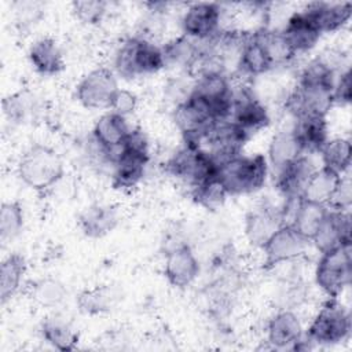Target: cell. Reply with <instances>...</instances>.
<instances>
[{
	"mask_svg": "<svg viewBox=\"0 0 352 352\" xmlns=\"http://www.w3.org/2000/svg\"><path fill=\"white\" fill-rule=\"evenodd\" d=\"M268 162L263 154L235 155L219 164L217 177L228 195L258 191L267 179Z\"/></svg>",
	"mask_w": 352,
	"mask_h": 352,
	"instance_id": "6da1fadb",
	"label": "cell"
},
{
	"mask_svg": "<svg viewBox=\"0 0 352 352\" xmlns=\"http://www.w3.org/2000/svg\"><path fill=\"white\" fill-rule=\"evenodd\" d=\"M150 160L148 142L140 129H131L113 161L111 186L116 190H131L144 176Z\"/></svg>",
	"mask_w": 352,
	"mask_h": 352,
	"instance_id": "7a4b0ae2",
	"label": "cell"
},
{
	"mask_svg": "<svg viewBox=\"0 0 352 352\" xmlns=\"http://www.w3.org/2000/svg\"><path fill=\"white\" fill-rule=\"evenodd\" d=\"M65 173L60 155L45 144H33L19 160L18 176L22 183L36 191L56 184Z\"/></svg>",
	"mask_w": 352,
	"mask_h": 352,
	"instance_id": "3957f363",
	"label": "cell"
},
{
	"mask_svg": "<svg viewBox=\"0 0 352 352\" xmlns=\"http://www.w3.org/2000/svg\"><path fill=\"white\" fill-rule=\"evenodd\" d=\"M165 67L161 47L142 36L125 40L114 58V69L124 78H135L160 72Z\"/></svg>",
	"mask_w": 352,
	"mask_h": 352,
	"instance_id": "277c9868",
	"label": "cell"
},
{
	"mask_svg": "<svg viewBox=\"0 0 352 352\" xmlns=\"http://www.w3.org/2000/svg\"><path fill=\"white\" fill-rule=\"evenodd\" d=\"M166 170L191 188L217 176L219 164L201 144L184 143L166 162Z\"/></svg>",
	"mask_w": 352,
	"mask_h": 352,
	"instance_id": "5b68a950",
	"label": "cell"
},
{
	"mask_svg": "<svg viewBox=\"0 0 352 352\" xmlns=\"http://www.w3.org/2000/svg\"><path fill=\"white\" fill-rule=\"evenodd\" d=\"M351 334V314L337 298L329 297L311 322L307 338L320 345H334Z\"/></svg>",
	"mask_w": 352,
	"mask_h": 352,
	"instance_id": "8992f818",
	"label": "cell"
},
{
	"mask_svg": "<svg viewBox=\"0 0 352 352\" xmlns=\"http://www.w3.org/2000/svg\"><path fill=\"white\" fill-rule=\"evenodd\" d=\"M352 279L351 243L340 245L322 253L315 270L316 285L333 298H337Z\"/></svg>",
	"mask_w": 352,
	"mask_h": 352,
	"instance_id": "52a82bcc",
	"label": "cell"
},
{
	"mask_svg": "<svg viewBox=\"0 0 352 352\" xmlns=\"http://www.w3.org/2000/svg\"><path fill=\"white\" fill-rule=\"evenodd\" d=\"M173 120L184 138V143L194 144H201L212 128L220 122L212 109L191 94L187 99L176 104Z\"/></svg>",
	"mask_w": 352,
	"mask_h": 352,
	"instance_id": "ba28073f",
	"label": "cell"
},
{
	"mask_svg": "<svg viewBox=\"0 0 352 352\" xmlns=\"http://www.w3.org/2000/svg\"><path fill=\"white\" fill-rule=\"evenodd\" d=\"M118 89L113 70L109 67H96L80 80L76 87V98L87 109L107 110L111 109Z\"/></svg>",
	"mask_w": 352,
	"mask_h": 352,
	"instance_id": "9c48e42d",
	"label": "cell"
},
{
	"mask_svg": "<svg viewBox=\"0 0 352 352\" xmlns=\"http://www.w3.org/2000/svg\"><path fill=\"white\" fill-rule=\"evenodd\" d=\"M191 95L204 100L219 121L230 120L232 109V88L223 72L201 73L191 87Z\"/></svg>",
	"mask_w": 352,
	"mask_h": 352,
	"instance_id": "30bf717a",
	"label": "cell"
},
{
	"mask_svg": "<svg viewBox=\"0 0 352 352\" xmlns=\"http://www.w3.org/2000/svg\"><path fill=\"white\" fill-rule=\"evenodd\" d=\"M309 241L304 238L290 223L282 224L261 248L265 254V265L275 267L282 263L292 261L309 246Z\"/></svg>",
	"mask_w": 352,
	"mask_h": 352,
	"instance_id": "8fae6325",
	"label": "cell"
},
{
	"mask_svg": "<svg viewBox=\"0 0 352 352\" xmlns=\"http://www.w3.org/2000/svg\"><path fill=\"white\" fill-rule=\"evenodd\" d=\"M230 120L242 128L248 135H253L270 124V114L265 106L248 88L232 89V109Z\"/></svg>",
	"mask_w": 352,
	"mask_h": 352,
	"instance_id": "7c38bea8",
	"label": "cell"
},
{
	"mask_svg": "<svg viewBox=\"0 0 352 352\" xmlns=\"http://www.w3.org/2000/svg\"><path fill=\"white\" fill-rule=\"evenodd\" d=\"M221 7L217 3H194L191 4L182 18V28L184 36L206 41L220 32Z\"/></svg>",
	"mask_w": 352,
	"mask_h": 352,
	"instance_id": "4fadbf2b",
	"label": "cell"
},
{
	"mask_svg": "<svg viewBox=\"0 0 352 352\" xmlns=\"http://www.w3.org/2000/svg\"><path fill=\"white\" fill-rule=\"evenodd\" d=\"M249 139L250 135H248L242 128H239L231 120H226L217 122L204 142H206L209 146L208 153L216 160L217 164H221L235 155L242 154V148Z\"/></svg>",
	"mask_w": 352,
	"mask_h": 352,
	"instance_id": "5bb4252c",
	"label": "cell"
},
{
	"mask_svg": "<svg viewBox=\"0 0 352 352\" xmlns=\"http://www.w3.org/2000/svg\"><path fill=\"white\" fill-rule=\"evenodd\" d=\"M331 89L298 84L286 98V110L294 117L327 116L333 107Z\"/></svg>",
	"mask_w": 352,
	"mask_h": 352,
	"instance_id": "9a60e30c",
	"label": "cell"
},
{
	"mask_svg": "<svg viewBox=\"0 0 352 352\" xmlns=\"http://www.w3.org/2000/svg\"><path fill=\"white\" fill-rule=\"evenodd\" d=\"M129 132L131 129L126 124L125 117L110 110L100 116L99 120L95 122L92 129V138L113 164L120 147L125 142Z\"/></svg>",
	"mask_w": 352,
	"mask_h": 352,
	"instance_id": "2e32d148",
	"label": "cell"
},
{
	"mask_svg": "<svg viewBox=\"0 0 352 352\" xmlns=\"http://www.w3.org/2000/svg\"><path fill=\"white\" fill-rule=\"evenodd\" d=\"M199 274V263L187 243H180L168 250L164 264V275L168 282L179 289L190 286Z\"/></svg>",
	"mask_w": 352,
	"mask_h": 352,
	"instance_id": "e0dca14e",
	"label": "cell"
},
{
	"mask_svg": "<svg viewBox=\"0 0 352 352\" xmlns=\"http://www.w3.org/2000/svg\"><path fill=\"white\" fill-rule=\"evenodd\" d=\"M282 209L271 205H261L249 210L245 216V235L250 245L263 248L271 235L285 224Z\"/></svg>",
	"mask_w": 352,
	"mask_h": 352,
	"instance_id": "ac0fdd59",
	"label": "cell"
},
{
	"mask_svg": "<svg viewBox=\"0 0 352 352\" xmlns=\"http://www.w3.org/2000/svg\"><path fill=\"white\" fill-rule=\"evenodd\" d=\"M320 253L340 245L351 243V214L349 210H329L326 219L311 241Z\"/></svg>",
	"mask_w": 352,
	"mask_h": 352,
	"instance_id": "d6986e66",
	"label": "cell"
},
{
	"mask_svg": "<svg viewBox=\"0 0 352 352\" xmlns=\"http://www.w3.org/2000/svg\"><path fill=\"white\" fill-rule=\"evenodd\" d=\"M315 169L311 158L304 154L276 173L275 184L286 202H296L302 197L305 184Z\"/></svg>",
	"mask_w": 352,
	"mask_h": 352,
	"instance_id": "ffe728a7",
	"label": "cell"
},
{
	"mask_svg": "<svg viewBox=\"0 0 352 352\" xmlns=\"http://www.w3.org/2000/svg\"><path fill=\"white\" fill-rule=\"evenodd\" d=\"M302 12L315 25V28L323 33H330L341 29L348 23L352 15V3H309Z\"/></svg>",
	"mask_w": 352,
	"mask_h": 352,
	"instance_id": "44dd1931",
	"label": "cell"
},
{
	"mask_svg": "<svg viewBox=\"0 0 352 352\" xmlns=\"http://www.w3.org/2000/svg\"><path fill=\"white\" fill-rule=\"evenodd\" d=\"M292 132L304 154L319 153L329 140L326 116H304L296 118Z\"/></svg>",
	"mask_w": 352,
	"mask_h": 352,
	"instance_id": "7402d4cb",
	"label": "cell"
},
{
	"mask_svg": "<svg viewBox=\"0 0 352 352\" xmlns=\"http://www.w3.org/2000/svg\"><path fill=\"white\" fill-rule=\"evenodd\" d=\"M301 338L302 326L293 311H279L270 319L267 326V342L271 348H293Z\"/></svg>",
	"mask_w": 352,
	"mask_h": 352,
	"instance_id": "603a6c76",
	"label": "cell"
},
{
	"mask_svg": "<svg viewBox=\"0 0 352 352\" xmlns=\"http://www.w3.org/2000/svg\"><path fill=\"white\" fill-rule=\"evenodd\" d=\"M120 221L118 210L114 205L92 204L78 216V227L88 238H102L111 232Z\"/></svg>",
	"mask_w": 352,
	"mask_h": 352,
	"instance_id": "cb8c5ba5",
	"label": "cell"
},
{
	"mask_svg": "<svg viewBox=\"0 0 352 352\" xmlns=\"http://www.w3.org/2000/svg\"><path fill=\"white\" fill-rule=\"evenodd\" d=\"M30 65L41 76H55L65 69L63 54L51 37H41L36 40L28 52Z\"/></svg>",
	"mask_w": 352,
	"mask_h": 352,
	"instance_id": "d4e9b609",
	"label": "cell"
},
{
	"mask_svg": "<svg viewBox=\"0 0 352 352\" xmlns=\"http://www.w3.org/2000/svg\"><path fill=\"white\" fill-rule=\"evenodd\" d=\"M329 208L323 204L312 202L304 198H300L293 205V217L289 221L304 238L309 242L318 232L323 220L329 213Z\"/></svg>",
	"mask_w": 352,
	"mask_h": 352,
	"instance_id": "484cf974",
	"label": "cell"
},
{
	"mask_svg": "<svg viewBox=\"0 0 352 352\" xmlns=\"http://www.w3.org/2000/svg\"><path fill=\"white\" fill-rule=\"evenodd\" d=\"M282 32L296 55L298 52H305L314 48L322 36L315 25L302 12V10L294 12L287 19V23Z\"/></svg>",
	"mask_w": 352,
	"mask_h": 352,
	"instance_id": "4316f807",
	"label": "cell"
},
{
	"mask_svg": "<svg viewBox=\"0 0 352 352\" xmlns=\"http://www.w3.org/2000/svg\"><path fill=\"white\" fill-rule=\"evenodd\" d=\"M40 333L50 345L55 349L67 352L73 351L78 344V333L65 318L52 315L41 322Z\"/></svg>",
	"mask_w": 352,
	"mask_h": 352,
	"instance_id": "83f0119b",
	"label": "cell"
},
{
	"mask_svg": "<svg viewBox=\"0 0 352 352\" xmlns=\"http://www.w3.org/2000/svg\"><path fill=\"white\" fill-rule=\"evenodd\" d=\"M301 155H304V153L301 151L292 129L280 131L271 139L267 162L270 164L268 166H271L278 173Z\"/></svg>",
	"mask_w": 352,
	"mask_h": 352,
	"instance_id": "f1b7e54d",
	"label": "cell"
},
{
	"mask_svg": "<svg viewBox=\"0 0 352 352\" xmlns=\"http://www.w3.org/2000/svg\"><path fill=\"white\" fill-rule=\"evenodd\" d=\"M236 66L243 74L252 76V77L264 74L271 69H274L270 58L267 56L261 44L254 37L253 32L248 33L245 38V43L238 56Z\"/></svg>",
	"mask_w": 352,
	"mask_h": 352,
	"instance_id": "f546056e",
	"label": "cell"
},
{
	"mask_svg": "<svg viewBox=\"0 0 352 352\" xmlns=\"http://www.w3.org/2000/svg\"><path fill=\"white\" fill-rule=\"evenodd\" d=\"M253 34L264 48L274 67L286 65L296 56V52L290 47L282 30L263 28L253 32Z\"/></svg>",
	"mask_w": 352,
	"mask_h": 352,
	"instance_id": "4dcf8cb0",
	"label": "cell"
},
{
	"mask_svg": "<svg viewBox=\"0 0 352 352\" xmlns=\"http://www.w3.org/2000/svg\"><path fill=\"white\" fill-rule=\"evenodd\" d=\"M341 176L342 175H338L324 166H322L320 169H315L305 184L301 198L327 206V202L331 198L334 190L337 188Z\"/></svg>",
	"mask_w": 352,
	"mask_h": 352,
	"instance_id": "1f68e13d",
	"label": "cell"
},
{
	"mask_svg": "<svg viewBox=\"0 0 352 352\" xmlns=\"http://www.w3.org/2000/svg\"><path fill=\"white\" fill-rule=\"evenodd\" d=\"M164 54L165 66L172 65L177 67H194L201 58V47L195 44V41L187 36H180L168 41L164 47H161Z\"/></svg>",
	"mask_w": 352,
	"mask_h": 352,
	"instance_id": "d6a6232c",
	"label": "cell"
},
{
	"mask_svg": "<svg viewBox=\"0 0 352 352\" xmlns=\"http://www.w3.org/2000/svg\"><path fill=\"white\" fill-rule=\"evenodd\" d=\"M118 293L111 286H96L94 289H85L77 296V307L80 312L85 315H99L109 312L118 300Z\"/></svg>",
	"mask_w": 352,
	"mask_h": 352,
	"instance_id": "836d02e7",
	"label": "cell"
},
{
	"mask_svg": "<svg viewBox=\"0 0 352 352\" xmlns=\"http://www.w3.org/2000/svg\"><path fill=\"white\" fill-rule=\"evenodd\" d=\"M26 272L25 257L19 253L8 254L0 267V301L6 304L18 292Z\"/></svg>",
	"mask_w": 352,
	"mask_h": 352,
	"instance_id": "e575fe53",
	"label": "cell"
},
{
	"mask_svg": "<svg viewBox=\"0 0 352 352\" xmlns=\"http://www.w3.org/2000/svg\"><path fill=\"white\" fill-rule=\"evenodd\" d=\"M319 154L322 157L323 166L334 170L338 175H345L351 168L352 147L349 139H329Z\"/></svg>",
	"mask_w": 352,
	"mask_h": 352,
	"instance_id": "d590c367",
	"label": "cell"
},
{
	"mask_svg": "<svg viewBox=\"0 0 352 352\" xmlns=\"http://www.w3.org/2000/svg\"><path fill=\"white\" fill-rule=\"evenodd\" d=\"M3 111L12 124H26L34 118L37 103L29 91H19L4 98Z\"/></svg>",
	"mask_w": 352,
	"mask_h": 352,
	"instance_id": "8d00e7d4",
	"label": "cell"
},
{
	"mask_svg": "<svg viewBox=\"0 0 352 352\" xmlns=\"http://www.w3.org/2000/svg\"><path fill=\"white\" fill-rule=\"evenodd\" d=\"M191 195L195 204L208 210L220 209L228 197L224 186L217 176L192 187Z\"/></svg>",
	"mask_w": 352,
	"mask_h": 352,
	"instance_id": "74e56055",
	"label": "cell"
},
{
	"mask_svg": "<svg viewBox=\"0 0 352 352\" xmlns=\"http://www.w3.org/2000/svg\"><path fill=\"white\" fill-rule=\"evenodd\" d=\"M67 296L65 285L55 278H43L34 282L32 298L44 308H55L63 302Z\"/></svg>",
	"mask_w": 352,
	"mask_h": 352,
	"instance_id": "f35d334b",
	"label": "cell"
},
{
	"mask_svg": "<svg viewBox=\"0 0 352 352\" xmlns=\"http://www.w3.org/2000/svg\"><path fill=\"white\" fill-rule=\"evenodd\" d=\"M23 228V209L19 202H3L0 209V238L3 242L12 241Z\"/></svg>",
	"mask_w": 352,
	"mask_h": 352,
	"instance_id": "ab89813d",
	"label": "cell"
},
{
	"mask_svg": "<svg viewBox=\"0 0 352 352\" xmlns=\"http://www.w3.org/2000/svg\"><path fill=\"white\" fill-rule=\"evenodd\" d=\"M106 3L99 0H82L72 4L73 12L78 21L85 25H95L102 21L106 14Z\"/></svg>",
	"mask_w": 352,
	"mask_h": 352,
	"instance_id": "60d3db41",
	"label": "cell"
},
{
	"mask_svg": "<svg viewBox=\"0 0 352 352\" xmlns=\"http://www.w3.org/2000/svg\"><path fill=\"white\" fill-rule=\"evenodd\" d=\"M352 204V183L351 177L346 175L341 176V180L334 190L331 198L327 202V208L331 210H341L346 212L349 210Z\"/></svg>",
	"mask_w": 352,
	"mask_h": 352,
	"instance_id": "b9f144b4",
	"label": "cell"
},
{
	"mask_svg": "<svg viewBox=\"0 0 352 352\" xmlns=\"http://www.w3.org/2000/svg\"><path fill=\"white\" fill-rule=\"evenodd\" d=\"M333 106H346L351 102V72L346 69L341 72L334 82L331 92Z\"/></svg>",
	"mask_w": 352,
	"mask_h": 352,
	"instance_id": "7bdbcfd3",
	"label": "cell"
},
{
	"mask_svg": "<svg viewBox=\"0 0 352 352\" xmlns=\"http://www.w3.org/2000/svg\"><path fill=\"white\" fill-rule=\"evenodd\" d=\"M136 104H138L136 95L129 89L120 88L117 91L116 96H114V100H113V104H111L110 110L126 117L128 114H132L135 111Z\"/></svg>",
	"mask_w": 352,
	"mask_h": 352,
	"instance_id": "ee69618b",
	"label": "cell"
}]
</instances>
